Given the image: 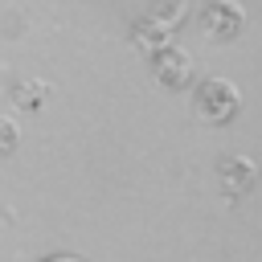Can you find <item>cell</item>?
<instances>
[{
  "label": "cell",
  "mask_w": 262,
  "mask_h": 262,
  "mask_svg": "<svg viewBox=\"0 0 262 262\" xmlns=\"http://www.w3.org/2000/svg\"><path fill=\"white\" fill-rule=\"evenodd\" d=\"M156 74L168 82V86H180V82H188V53L184 49H176V45H164L160 53H156Z\"/></svg>",
  "instance_id": "obj_4"
},
{
  "label": "cell",
  "mask_w": 262,
  "mask_h": 262,
  "mask_svg": "<svg viewBox=\"0 0 262 262\" xmlns=\"http://www.w3.org/2000/svg\"><path fill=\"white\" fill-rule=\"evenodd\" d=\"M254 160L250 156H225L221 160V184L229 188V196H237V192H246L250 184H254Z\"/></svg>",
  "instance_id": "obj_3"
},
{
  "label": "cell",
  "mask_w": 262,
  "mask_h": 262,
  "mask_svg": "<svg viewBox=\"0 0 262 262\" xmlns=\"http://www.w3.org/2000/svg\"><path fill=\"white\" fill-rule=\"evenodd\" d=\"M242 106V90L229 78H205L196 86V115L205 123H229Z\"/></svg>",
  "instance_id": "obj_1"
},
{
  "label": "cell",
  "mask_w": 262,
  "mask_h": 262,
  "mask_svg": "<svg viewBox=\"0 0 262 262\" xmlns=\"http://www.w3.org/2000/svg\"><path fill=\"white\" fill-rule=\"evenodd\" d=\"M201 20H205L209 37L225 41V37H237V33H242V20H246V12H242L233 0H209V8L201 12Z\"/></svg>",
  "instance_id": "obj_2"
},
{
  "label": "cell",
  "mask_w": 262,
  "mask_h": 262,
  "mask_svg": "<svg viewBox=\"0 0 262 262\" xmlns=\"http://www.w3.org/2000/svg\"><path fill=\"white\" fill-rule=\"evenodd\" d=\"M45 262H86V258H78V254H53V258H45Z\"/></svg>",
  "instance_id": "obj_5"
}]
</instances>
